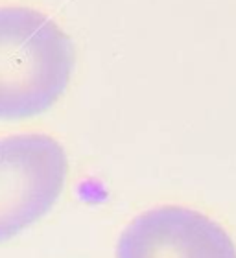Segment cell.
Returning <instances> with one entry per match:
<instances>
[{"instance_id":"obj_1","label":"cell","mask_w":236,"mask_h":258,"mask_svg":"<svg viewBox=\"0 0 236 258\" xmlns=\"http://www.w3.org/2000/svg\"><path fill=\"white\" fill-rule=\"evenodd\" d=\"M76 52L63 28L28 6L0 8V122L37 118L67 92Z\"/></svg>"},{"instance_id":"obj_2","label":"cell","mask_w":236,"mask_h":258,"mask_svg":"<svg viewBox=\"0 0 236 258\" xmlns=\"http://www.w3.org/2000/svg\"><path fill=\"white\" fill-rule=\"evenodd\" d=\"M69 159L59 140L44 133L0 139V243L43 220L61 198Z\"/></svg>"},{"instance_id":"obj_3","label":"cell","mask_w":236,"mask_h":258,"mask_svg":"<svg viewBox=\"0 0 236 258\" xmlns=\"http://www.w3.org/2000/svg\"><path fill=\"white\" fill-rule=\"evenodd\" d=\"M116 258H236V243L210 216L183 205H161L126 225Z\"/></svg>"}]
</instances>
